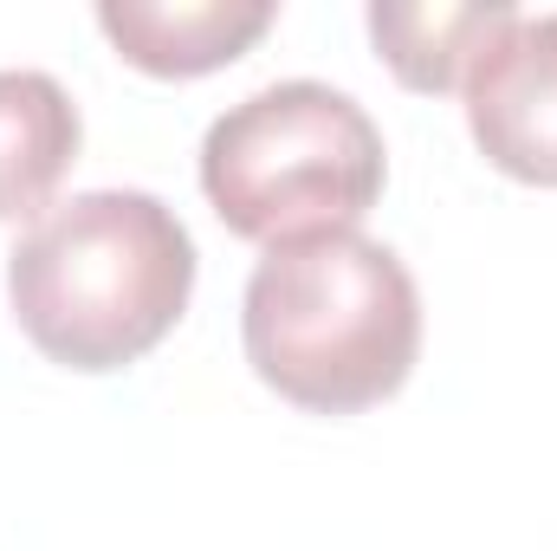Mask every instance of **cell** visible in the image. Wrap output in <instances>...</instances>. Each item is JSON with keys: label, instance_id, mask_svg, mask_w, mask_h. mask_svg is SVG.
Listing matches in <instances>:
<instances>
[{"label": "cell", "instance_id": "277c9868", "mask_svg": "<svg viewBox=\"0 0 557 551\" xmlns=\"http://www.w3.org/2000/svg\"><path fill=\"white\" fill-rule=\"evenodd\" d=\"M460 85L480 156L512 182L557 188V13H519Z\"/></svg>", "mask_w": 557, "mask_h": 551}, {"label": "cell", "instance_id": "8992f818", "mask_svg": "<svg viewBox=\"0 0 557 551\" xmlns=\"http://www.w3.org/2000/svg\"><path fill=\"white\" fill-rule=\"evenodd\" d=\"M78 105L52 72H0V221H39L78 162Z\"/></svg>", "mask_w": 557, "mask_h": 551}, {"label": "cell", "instance_id": "3957f363", "mask_svg": "<svg viewBox=\"0 0 557 551\" xmlns=\"http://www.w3.org/2000/svg\"><path fill=\"white\" fill-rule=\"evenodd\" d=\"M383 175L389 149L376 118L324 78H278L221 111L201 137V195L227 234L260 247L357 228Z\"/></svg>", "mask_w": 557, "mask_h": 551}, {"label": "cell", "instance_id": "6da1fadb", "mask_svg": "<svg viewBox=\"0 0 557 551\" xmlns=\"http://www.w3.org/2000/svg\"><path fill=\"white\" fill-rule=\"evenodd\" d=\"M195 292V241L149 188H85L7 254V298L39 357L104 377L156 351Z\"/></svg>", "mask_w": 557, "mask_h": 551}, {"label": "cell", "instance_id": "52a82bcc", "mask_svg": "<svg viewBox=\"0 0 557 551\" xmlns=\"http://www.w3.org/2000/svg\"><path fill=\"white\" fill-rule=\"evenodd\" d=\"M519 20L512 0H376L370 39L409 91H454L467 65Z\"/></svg>", "mask_w": 557, "mask_h": 551}, {"label": "cell", "instance_id": "7a4b0ae2", "mask_svg": "<svg viewBox=\"0 0 557 551\" xmlns=\"http://www.w3.org/2000/svg\"><path fill=\"white\" fill-rule=\"evenodd\" d=\"M240 338L253 377L311 415L389 403L421 357V292L396 247L337 228L267 247L247 279Z\"/></svg>", "mask_w": 557, "mask_h": 551}, {"label": "cell", "instance_id": "5b68a950", "mask_svg": "<svg viewBox=\"0 0 557 551\" xmlns=\"http://www.w3.org/2000/svg\"><path fill=\"white\" fill-rule=\"evenodd\" d=\"M98 26L149 78H201L273 26V0H98Z\"/></svg>", "mask_w": 557, "mask_h": 551}]
</instances>
